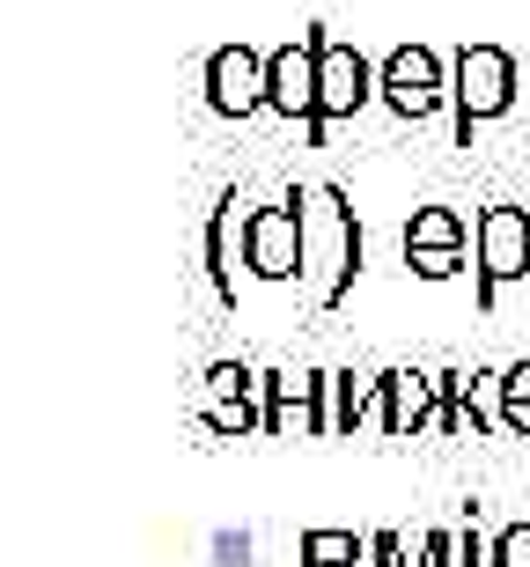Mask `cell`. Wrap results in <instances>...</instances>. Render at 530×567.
<instances>
[{
	"mask_svg": "<svg viewBox=\"0 0 530 567\" xmlns=\"http://www.w3.org/2000/svg\"><path fill=\"white\" fill-rule=\"evenodd\" d=\"M258 391V369H243V361H214L207 369V399H251Z\"/></svg>",
	"mask_w": 530,
	"mask_h": 567,
	"instance_id": "17",
	"label": "cell"
},
{
	"mask_svg": "<svg viewBox=\"0 0 530 567\" xmlns=\"http://www.w3.org/2000/svg\"><path fill=\"white\" fill-rule=\"evenodd\" d=\"M302 207V280H310V302L318 310H340L361 280V221L354 199L340 185H295L288 192Z\"/></svg>",
	"mask_w": 530,
	"mask_h": 567,
	"instance_id": "1",
	"label": "cell"
},
{
	"mask_svg": "<svg viewBox=\"0 0 530 567\" xmlns=\"http://www.w3.org/2000/svg\"><path fill=\"white\" fill-rule=\"evenodd\" d=\"M243 274L251 280H302V207H251L243 214Z\"/></svg>",
	"mask_w": 530,
	"mask_h": 567,
	"instance_id": "6",
	"label": "cell"
},
{
	"mask_svg": "<svg viewBox=\"0 0 530 567\" xmlns=\"http://www.w3.org/2000/svg\"><path fill=\"white\" fill-rule=\"evenodd\" d=\"M368 567H413V546L398 530H368Z\"/></svg>",
	"mask_w": 530,
	"mask_h": 567,
	"instance_id": "18",
	"label": "cell"
},
{
	"mask_svg": "<svg viewBox=\"0 0 530 567\" xmlns=\"http://www.w3.org/2000/svg\"><path fill=\"white\" fill-rule=\"evenodd\" d=\"M376 96L391 104V118L427 126V118L457 96V82H449V60L435 44H398V52H383V66H376Z\"/></svg>",
	"mask_w": 530,
	"mask_h": 567,
	"instance_id": "3",
	"label": "cell"
},
{
	"mask_svg": "<svg viewBox=\"0 0 530 567\" xmlns=\"http://www.w3.org/2000/svg\"><path fill=\"white\" fill-rule=\"evenodd\" d=\"M302 567H368V538H354V530H302Z\"/></svg>",
	"mask_w": 530,
	"mask_h": 567,
	"instance_id": "15",
	"label": "cell"
},
{
	"mask_svg": "<svg viewBox=\"0 0 530 567\" xmlns=\"http://www.w3.org/2000/svg\"><path fill=\"white\" fill-rule=\"evenodd\" d=\"M361 104H376V66H368L361 44H346V38L324 30V44H318V126H310V147H324V133L340 126V118H354Z\"/></svg>",
	"mask_w": 530,
	"mask_h": 567,
	"instance_id": "5",
	"label": "cell"
},
{
	"mask_svg": "<svg viewBox=\"0 0 530 567\" xmlns=\"http://www.w3.org/2000/svg\"><path fill=\"white\" fill-rule=\"evenodd\" d=\"M318 44H324V22L288 38L280 52H266V111L302 118V133L318 126Z\"/></svg>",
	"mask_w": 530,
	"mask_h": 567,
	"instance_id": "7",
	"label": "cell"
},
{
	"mask_svg": "<svg viewBox=\"0 0 530 567\" xmlns=\"http://www.w3.org/2000/svg\"><path fill=\"white\" fill-rule=\"evenodd\" d=\"M523 104H530V66H523Z\"/></svg>",
	"mask_w": 530,
	"mask_h": 567,
	"instance_id": "22",
	"label": "cell"
},
{
	"mask_svg": "<svg viewBox=\"0 0 530 567\" xmlns=\"http://www.w3.org/2000/svg\"><path fill=\"white\" fill-rule=\"evenodd\" d=\"M449 82H457V147H471V133L487 126V118H509L523 104V66L501 52V44H465L457 60H449Z\"/></svg>",
	"mask_w": 530,
	"mask_h": 567,
	"instance_id": "2",
	"label": "cell"
},
{
	"mask_svg": "<svg viewBox=\"0 0 530 567\" xmlns=\"http://www.w3.org/2000/svg\"><path fill=\"white\" fill-rule=\"evenodd\" d=\"M457 567H493V546H487V538H479V530H457Z\"/></svg>",
	"mask_w": 530,
	"mask_h": 567,
	"instance_id": "21",
	"label": "cell"
},
{
	"mask_svg": "<svg viewBox=\"0 0 530 567\" xmlns=\"http://www.w3.org/2000/svg\"><path fill=\"white\" fill-rule=\"evenodd\" d=\"M413 567H457V530H427L420 538V560Z\"/></svg>",
	"mask_w": 530,
	"mask_h": 567,
	"instance_id": "20",
	"label": "cell"
},
{
	"mask_svg": "<svg viewBox=\"0 0 530 567\" xmlns=\"http://www.w3.org/2000/svg\"><path fill=\"white\" fill-rule=\"evenodd\" d=\"M236 258H243V214H236V192H221V207L207 221V288L229 310H236Z\"/></svg>",
	"mask_w": 530,
	"mask_h": 567,
	"instance_id": "12",
	"label": "cell"
},
{
	"mask_svg": "<svg viewBox=\"0 0 530 567\" xmlns=\"http://www.w3.org/2000/svg\"><path fill=\"white\" fill-rule=\"evenodd\" d=\"M493 399H501V427H509V435H530V361L501 369V383H493Z\"/></svg>",
	"mask_w": 530,
	"mask_h": 567,
	"instance_id": "16",
	"label": "cell"
},
{
	"mask_svg": "<svg viewBox=\"0 0 530 567\" xmlns=\"http://www.w3.org/2000/svg\"><path fill=\"white\" fill-rule=\"evenodd\" d=\"M361 421H376V377H332V435H354Z\"/></svg>",
	"mask_w": 530,
	"mask_h": 567,
	"instance_id": "13",
	"label": "cell"
},
{
	"mask_svg": "<svg viewBox=\"0 0 530 567\" xmlns=\"http://www.w3.org/2000/svg\"><path fill=\"white\" fill-rule=\"evenodd\" d=\"M199 427L207 435H266V405H258V391L251 399H207L199 405Z\"/></svg>",
	"mask_w": 530,
	"mask_h": 567,
	"instance_id": "14",
	"label": "cell"
},
{
	"mask_svg": "<svg viewBox=\"0 0 530 567\" xmlns=\"http://www.w3.org/2000/svg\"><path fill=\"white\" fill-rule=\"evenodd\" d=\"M258 399H266V435H280V427L332 435V377H280V369H266Z\"/></svg>",
	"mask_w": 530,
	"mask_h": 567,
	"instance_id": "9",
	"label": "cell"
},
{
	"mask_svg": "<svg viewBox=\"0 0 530 567\" xmlns=\"http://www.w3.org/2000/svg\"><path fill=\"white\" fill-rule=\"evenodd\" d=\"M207 104L214 118H258L266 111V52H251V44H221L207 60Z\"/></svg>",
	"mask_w": 530,
	"mask_h": 567,
	"instance_id": "10",
	"label": "cell"
},
{
	"mask_svg": "<svg viewBox=\"0 0 530 567\" xmlns=\"http://www.w3.org/2000/svg\"><path fill=\"white\" fill-rule=\"evenodd\" d=\"M493 567H530V524H509L493 538Z\"/></svg>",
	"mask_w": 530,
	"mask_h": 567,
	"instance_id": "19",
	"label": "cell"
},
{
	"mask_svg": "<svg viewBox=\"0 0 530 567\" xmlns=\"http://www.w3.org/2000/svg\"><path fill=\"white\" fill-rule=\"evenodd\" d=\"M435 421H443V377L383 369L376 377V427L383 435H427Z\"/></svg>",
	"mask_w": 530,
	"mask_h": 567,
	"instance_id": "11",
	"label": "cell"
},
{
	"mask_svg": "<svg viewBox=\"0 0 530 567\" xmlns=\"http://www.w3.org/2000/svg\"><path fill=\"white\" fill-rule=\"evenodd\" d=\"M471 266H479V310L501 302L509 280L530 274V214L523 207H487L471 221Z\"/></svg>",
	"mask_w": 530,
	"mask_h": 567,
	"instance_id": "4",
	"label": "cell"
},
{
	"mask_svg": "<svg viewBox=\"0 0 530 567\" xmlns=\"http://www.w3.org/2000/svg\"><path fill=\"white\" fill-rule=\"evenodd\" d=\"M398 251H405V266H413L420 280H449V274H465L471 229H465V214H457V207H420L413 221H405Z\"/></svg>",
	"mask_w": 530,
	"mask_h": 567,
	"instance_id": "8",
	"label": "cell"
}]
</instances>
